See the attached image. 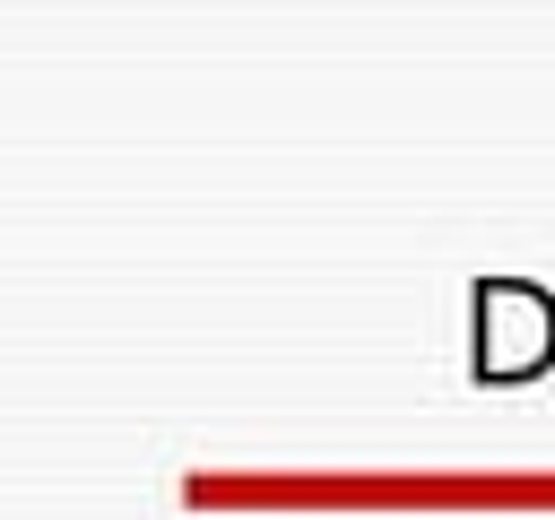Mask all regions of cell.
<instances>
[{
	"mask_svg": "<svg viewBox=\"0 0 555 520\" xmlns=\"http://www.w3.org/2000/svg\"><path fill=\"white\" fill-rule=\"evenodd\" d=\"M546 347H555V312H546V295H529V286H494L486 312H477V364L512 381V373L546 364Z\"/></svg>",
	"mask_w": 555,
	"mask_h": 520,
	"instance_id": "obj_1",
	"label": "cell"
}]
</instances>
